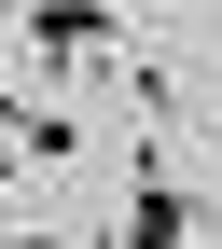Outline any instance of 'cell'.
Here are the masks:
<instances>
[{"label": "cell", "instance_id": "1", "mask_svg": "<svg viewBox=\"0 0 222 249\" xmlns=\"http://www.w3.org/2000/svg\"><path fill=\"white\" fill-rule=\"evenodd\" d=\"M14 42L56 55V70H125V0H14Z\"/></svg>", "mask_w": 222, "mask_h": 249}, {"label": "cell", "instance_id": "2", "mask_svg": "<svg viewBox=\"0 0 222 249\" xmlns=\"http://www.w3.org/2000/svg\"><path fill=\"white\" fill-rule=\"evenodd\" d=\"M125 166H139V180H125V235H208V222H222L208 194L167 180V152H125Z\"/></svg>", "mask_w": 222, "mask_h": 249}, {"label": "cell", "instance_id": "3", "mask_svg": "<svg viewBox=\"0 0 222 249\" xmlns=\"http://www.w3.org/2000/svg\"><path fill=\"white\" fill-rule=\"evenodd\" d=\"M0 152H28V166H70L83 139H70V124H56L42 97H0Z\"/></svg>", "mask_w": 222, "mask_h": 249}]
</instances>
